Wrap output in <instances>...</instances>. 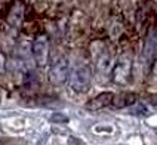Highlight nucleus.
<instances>
[{"instance_id":"obj_3","label":"nucleus","mask_w":157,"mask_h":145,"mask_svg":"<svg viewBox=\"0 0 157 145\" xmlns=\"http://www.w3.org/2000/svg\"><path fill=\"white\" fill-rule=\"evenodd\" d=\"M114 102V95L111 92H104V93L98 95L95 98H92L87 102V110H99V108H105L108 105Z\"/></svg>"},{"instance_id":"obj_6","label":"nucleus","mask_w":157,"mask_h":145,"mask_svg":"<svg viewBox=\"0 0 157 145\" xmlns=\"http://www.w3.org/2000/svg\"><path fill=\"white\" fill-rule=\"evenodd\" d=\"M132 111H133L135 114H147V110H145L144 107H141V105H138V108L135 107V108H133Z\"/></svg>"},{"instance_id":"obj_2","label":"nucleus","mask_w":157,"mask_h":145,"mask_svg":"<svg viewBox=\"0 0 157 145\" xmlns=\"http://www.w3.org/2000/svg\"><path fill=\"white\" fill-rule=\"evenodd\" d=\"M48 53H49V44L46 37H37L33 43V55L34 59L39 65H44L48 59Z\"/></svg>"},{"instance_id":"obj_5","label":"nucleus","mask_w":157,"mask_h":145,"mask_svg":"<svg viewBox=\"0 0 157 145\" xmlns=\"http://www.w3.org/2000/svg\"><path fill=\"white\" fill-rule=\"evenodd\" d=\"M135 101V96L133 95H123V96H120V104H119V107H123V105H129V104H132Z\"/></svg>"},{"instance_id":"obj_7","label":"nucleus","mask_w":157,"mask_h":145,"mask_svg":"<svg viewBox=\"0 0 157 145\" xmlns=\"http://www.w3.org/2000/svg\"><path fill=\"white\" fill-rule=\"evenodd\" d=\"M53 121H67V119L65 117H53Z\"/></svg>"},{"instance_id":"obj_4","label":"nucleus","mask_w":157,"mask_h":145,"mask_svg":"<svg viewBox=\"0 0 157 145\" xmlns=\"http://www.w3.org/2000/svg\"><path fill=\"white\" fill-rule=\"evenodd\" d=\"M67 62L65 61H59L56 62L51 70V78L55 83H62L65 80V73H67Z\"/></svg>"},{"instance_id":"obj_1","label":"nucleus","mask_w":157,"mask_h":145,"mask_svg":"<svg viewBox=\"0 0 157 145\" xmlns=\"http://www.w3.org/2000/svg\"><path fill=\"white\" fill-rule=\"evenodd\" d=\"M71 87L80 93L90 87V73L86 65H77L71 73Z\"/></svg>"}]
</instances>
